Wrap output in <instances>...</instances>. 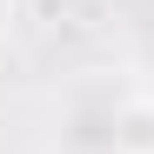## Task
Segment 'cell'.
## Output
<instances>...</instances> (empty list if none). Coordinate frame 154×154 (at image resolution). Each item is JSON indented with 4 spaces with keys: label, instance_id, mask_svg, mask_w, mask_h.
Segmentation results:
<instances>
[{
    "label": "cell",
    "instance_id": "obj_1",
    "mask_svg": "<svg viewBox=\"0 0 154 154\" xmlns=\"http://www.w3.org/2000/svg\"><path fill=\"white\" fill-rule=\"evenodd\" d=\"M114 154H154V100H127L114 114Z\"/></svg>",
    "mask_w": 154,
    "mask_h": 154
},
{
    "label": "cell",
    "instance_id": "obj_2",
    "mask_svg": "<svg viewBox=\"0 0 154 154\" xmlns=\"http://www.w3.org/2000/svg\"><path fill=\"white\" fill-rule=\"evenodd\" d=\"M7 27H14V0H0V40H7Z\"/></svg>",
    "mask_w": 154,
    "mask_h": 154
}]
</instances>
